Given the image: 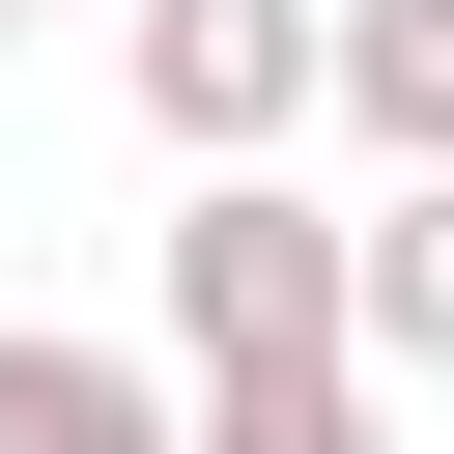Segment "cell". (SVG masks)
<instances>
[{
  "label": "cell",
  "mask_w": 454,
  "mask_h": 454,
  "mask_svg": "<svg viewBox=\"0 0 454 454\" xmlns=\"http://www.w3.org/2000/svg\"><path fill=\"white\" fill-rule=\"evenodd\" d=\"M284 369H369V199L199 170L170 199V397H284Z\"/></svg>",
  "instance_id": "6da1fadb"
},
{
  "label": "cell",
  "mask_w": 454,
  "mask_h": 454,
  "mask_svg": "<svg viewBox=\"0 0 454 454\" xmlns=\"http://www.w3.org/2000/svg\"><path fill=\"white\" fill-rule=\"evenodd\" d=\"M284 114H340V0H142V142L255 170Z\"/></svg>",
  "instance_id": "7a4b0ae2"
},
{
  "label": "cell",
  "mask_w": 454,
  "mask_h": 454,
  "mask_svg": "<svg viewBox=\"0 0 454 454\" xmlns=\"http://www.w3.org/2000/svg\"><path fill=\"white\" fill-rule=\"evenodd\" d=\"M340 142L369 170H454V0H340Z\"/></svg>",
  "instance_id": "3957f363"
},
{
  "label": "cell",
  "mask_w": 454,
  "mask_h": 454,
  "mask_svg": "<svg viewBox=\"0 0 454 454\" xmlns=\"http://www.w3.org/2000/svg\"><path fill=\"white\" fill-rule=\"evenodd\" d=\"M0 454H199V397H142L114 340H0Z\"/></svg>",
  "instance_id": "277c9868"
},
{
  "label": "cell",
  "mask_w": 454,
  "mask_h": 454,
  "mask_svg": "<svg viewBox=\"0 0 454 454\" xmlns=\"http://www.w3.org/2000/svg\"><path fill=\"white\" fill-rule=\"evenodd\" d=\"M369 369H397V397H454V170H397V199H369Z\"/></svg>",
  "instance_id": "5b68a950"
},
{
  "label": "cell",
  "mask_w": 454,
  "mask_h": 454,
  "mask_svg": "<svg viewBox=\"0 0 454 454\" xmlns=\"http://www.w3.org/2000/svg\"><path fill=\"white\" fill-rule=\"evenodd\" d=\"M199 454H397V369H284V397H199Z\"/></svg>",
  "instance_id": "8992f818"
},
{
  "label": "cell",
  "mask_w": 454,
  "mask_h": 454,
  "mask_svg": "<svg viewBox=\"0 0 454 454\" xmlns=\"http://www.w3.org/2000/svg\"><path fill=\"white\" fill-rule=\"evenodd\" d=\"M0 28H28V0H0Z\"/></svg>",
  "instance_id": "52a82bcc"
}]
</instances>
